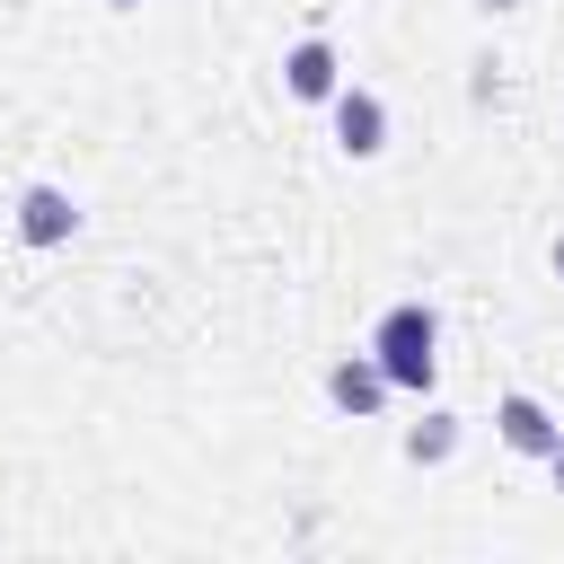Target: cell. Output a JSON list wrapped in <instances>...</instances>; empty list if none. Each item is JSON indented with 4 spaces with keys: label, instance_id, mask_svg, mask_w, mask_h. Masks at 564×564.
Instances as JSON below:
<instances>
[{
    "label": "cell",
    "instance_id": "1",
    "mask_svg": "<svg viewBox=\"0 0 564 564\" xmlns=\"http://www.w3.org/2000/svg\"><path fill=\"white\" fill-rule=\"evenodd\" d=\"M370 352H379V370H388L397 397H432V379H441V317L423 300H397L370 326Z\"/></svg>",
    "mask_w": 564,
    "mask_h": 564
},
{
    "label": "cell",
    "instance_id": "2",
    "mask_svg": "<svg viewBox=\"0 0 564 564\" xmlns=\"http://www.w3.org/2000/svg\"><path fill=\"white\" fill-rule=\"evenodd\" d=\"M326 115H335V150H344V159H379V150H388V106H379V88L344 79V88L326 97Z\"/></svg>",
    "mask_w": 564,
    "mask_h": 564
},
{
    "label": "cell",
    "instance_id": "3",
    "mask_svg": "<svg viewBox=\"0 0 564 564\" xmlns=\"http://www.w3.org/2000/svg\"><path fill=\"white\" fill-rule=\"evenodd\" d=\"M494 432H502V449H520V458H546V449L564 441V423H555L529 388H502V397H494Z\"/></svg>",
    "mask_w": 564,
    "mask_h": 564
},
{
    "label": "cell",
    "instance_id": "4",
    "mask_svg": "<svg viewBox=\"0 0 564 564\" xmlns=\"http://www.w3.org/2000/svg\"><path fill=\"white\" fill-rule=\"evenodd\" d=\"M388 397H397V388H388V370H379V352H370V344H361V352H344V361L326 370V405H335V414H379Z\"/></svg>",
    "mask_w": 564,
    "mask_h": 564
},
{
    "label": "cell",
    "instance_id": "5",
    "mask_svg": "<svg viewBox=\"0 0 564 564\" xmlns=\"http://www.w3.org/2000/svg\"><path fill=\"white\" fill-rule=\"evenodd\" d=\"M282 88H291L300 106H326V97L344 88V62H335V44H326V35H300V44L282 53Z\"/></svg>",
    "mask_w": 564,
    "mask_h": 564
},
{
    "label": "cell",
    "instance_id": "6",
    "mask_svg": "<svg viewBox=\"0 0 564 564\" xmlns=\"http://www.w3.org/2000/svg\"><path fill=\"white\" fill-rule=\"evenodd\" d=\"M26 247H70V229H79V203L62 194V185H26L18 194V220H9Z\"/></svg>",
    "mask_w": 564,
    "mask_h": 564
},
{
    "label": "cell",
    "instance_id": "7",
    "mask_svg": "<svg viewBox=\"0 0 564 564\" xmlns=\"http://www.w3.org/2000/svg\"><path fill=\"white\" fill-rule=\"evenodd\" d=\"M449 449H458V414H441V405H432L423 423H405V458H414V467H441Z\"/></svg>",
    "mask_w": 564,
    "mask_h": 564
},
{
    "label": "cell",
    "instance_id": "8",
    "mask_svg": "<svg viewBox=\"0 0 564 564\" xmlns=\"http://www.w3.org/2000/svg\"><path fill=\"white\" fill-rule=\"evenodd\" d=\"M546 264H555V273H564V229H555V247H546Z\"/></svg>",
    "mask_w": 564,
    "mask_h": 564
},
{
    "label": "cell",
    "instance_id": "9",
    "mask_svg": "<svg viewBox=\"0 0 564 564\" xmlns=\"http://www.w3.org/2000/svg\"><path fill=\"white\" fill-rule=\"evenodd\" d=\"M546 467H555V485H564V441H555V449H546Z\"/></svg>",
    "mask_w": 564,
    "mask_h": 564
},
{
    "label": "cell",
    "instance_id": "10",
    "mask_svg": "<svg viewBox=\"0 0 564 564\" xmlns=\"http://www.w3.org/2000/svg\"><path fill=\"white\" fill-rule=\"evenodd\" d=\"M476 9H520V0H476Z\"/></svg>",
    "mask_w": 564,
    "mask_h": 564
},
{
    "label": "cell",
    "instance_id": "11",
    "mask_svg": "<svg viewBox=\"0 0 564 564\" xmlns=\"http://www.w3.org/2000/svg\"><path fill=\"white\" fill-rule=\"evenodd\" d=\"M106 9H141V0H106Z\"/></svg>",
    "mask_w": 564,
    "mask_h": 564
}]
</instances>
